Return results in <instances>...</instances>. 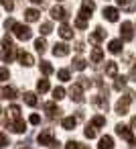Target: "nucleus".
<instances>
[{
  "instance_id": "nucleus-46",
  "label": "nucleus",
  "mask_w": 136,
  "mask_h": 149,
  "mask_svg": "<svg viewBox=\"0 0 136 149\" xmlns=\"http://www.w3.org/2000/svg\"><path fill=\"white\" fill-rule=\"evenodd\" d=\"M126 10H136V4H134V2H130V4H126Z\"/></svg>"
},
{
  "instance_id": "nucleus-21",
  "label": "nucleus",
  "mask_w": 136,
  "mask_h": 149,
  "mask_svg": "<svg viewBox=\"0 0 136 149\" xmlns=\"http://www.w3.org/2000/svg\"><path fill=\"white\" fill-rule=\"evenodd\" d=\"M75 123H77V120H75L73 116H65V118L61 120V127H63L65 131H71V129L75 127Z\"/></svg>"
},
{
  "instance_id": "nucleus-17",
  "label": "nucleus",
  "mask_w": 136,
  "mask_h": 149,
  "mask_svg": "<svg viewBox=\"0 0 136 149\" xmlns=\"http://www.w3.org/2000/svg\"><path fill=\"white\" fill-rule=\"evenodd\" d=\"M39 15H41V13H39L37 8H27V10H25V19H27L29 23H35V21H39Z\"/></svg>"
},
{
  "instance_id": "nucleus-5",
  "label": "nucleus",
  "mask_w": 136,
  "mask_h": 149,
  "mask_svg": "<svg viewBox=\"0 0 136 149\" xmlns=\"http://www.w3.org/2000/svg\"><path fill=\"white\" fill-rule=\"evenodd\" d=\"M95 10V2L93 0H83L81 2V13H79V17H83V19H91V13Z\"/></svg>"
},
{
  "instance_id": "nucleus-30",
  "label": "nucleus",
  "mask_w": 136,
  "mask_h": 149,
  "mask_svg": "<svg viewBox=\"0 0 136 149\" xmlns=\"http://www.w3.org/2000/svg\"><path fill=\"white\" fill-rule=\"evenodd\" d=\"M124 86H126V78L124 76H118L116 82H114V90H122Z\"/></svg>"
},
{
  "instance_id": "nucleus-36",
  "label": "nucleus",
  "mask_w": 136,
  "mask_h": 149,
  "mask_svg": "<svg viewBox=\"0 0 136 149\" xmlns=\"http://www.w3.org/2000/svg\"><path fill=\"white\" fill-rule=\"evenodd\" d=\"M8 78H10V72H8V68H2V70H0V82L4 84Z\"/></svg>"
},
{
  "instance_id": "nucleus-40",
  "label": "nucleus",
  "mask_w": 136,
  "mask_h": 149,
  "mask_svg": "<svg viewBox=\"0 0 136 149\" xmlns=\"http://www.w3.org/2000/svg\"><path fill=\"white\" fill-rule=\"evenodd\" d=\"M2 47H12V37L10 35H4L2 37Z\"/></svg>"
},
{
  "instance_id": "nucleus-14",
  "label": "nucleus",
  "mask_w": 136,
  "mask_h": 149,
  "mask_svg": "<svg viewBox=\"0 0 136 149\" xmlns=\"http://www.w3.org/2000/svg\"><path fill=\"white\" fill-rule=\"evenodd\" d=\"M104 37H106V31H104L102 27H98V29H95V33H91V35H89V43L98 45V43H100Z\"/></svg>"
},
{
  "instance_id": "nucleus-12",
  "label": "nucleus",
  "mask_w": 136,
  "mask_h": 149,
  "mask_svg": "<svg viewBox=\"0 0 136 149\" xmlns=\"http://www.w3.org/2000/svg\"><path fill=\"white\" fill-rule=\"evenodd\" d=\"M14 57V47H4L2 51H0V59H2L4 63H10Z\"/></svg>"
},
{
  "instance_id": "nucleus-33",
  "label": "nucleus",
  "mask_w": 136,
  "mask_h": 149,
  "mask_svg": "<svg viewBox=\"0 0 136 149\" xmlns=\"http://www.w3.org/2000/svg\"><path fill=\"white\" fill-rule=\"evenodd\" d=\"M6 112H10V116H12V118H19V116H21V108H19L16 104H12Z\"/></svg>"
},
{
  "instance_id": "nucleus-47",
  "label": "nucleus",
  "mask_w": 136,
  "mask_h": 149,
  "mask_svg": "<svg viewBox=\"0 0 136 149\" xmlns=\"http://www.w3.org/2000/svg\"><path fill=\"white\" fill-rule=\"evenodd\" d=\"M130 76H132V80H134V82H136V65H134V68H132V74H130Z\"/></svg>"
},
{
  "instance_id": "nucleus-32",
  "label": "nucleus",
  "mask_w": 136,
  "mask_h": 149,
  "mask_svg": "<svg viewBox=\"0 0 136 149\" xmlns=\"http://www.w3.org/2000/svg\"><path fill=\"white\" fill-rule=\"evenodd\" d=\"M91 125H93V127H104V125H106V116H102V114H98V116H93V120H91Z\"/></svg>"
},
{
  "instance_id": "nucleus-39",
  "label": "nucleus",
  "mask_w": 136,
  "mask_h": 149,
  "mask_svg": "<svg viewBox=\"0 0 136 149\" xmlns=\"http://www.w3.org/2000/svg\"><path fill=\"white\" fill-rule=\"evenodd\" d=\"M8 145V135H4V133H0V149H4Z\"/></svg>"
},
{
  "instance_id": "nucleus-31",
  "label": "nucleus",
  "mask_w": 136,
  "mask_h": 149,
  "mask_svg": "<svg viewBox=\"0 0 136 149\" xmlns=\"http://www.w3.org/2000/svg\"><path fill=\"white\" fill-rule=\"evenodd\" d=\"M53 98H55V100L65 98V88H61V86H59V88H55V90H53Z\"/></svg>"
},
{
  "instance_id": "nucleus-35",
  "label": "nucleus",
  "mask_w": 136,
  "mask_h": 149,
  "mask_svg": "<svg viewBox=\"0 0 136 149\" xmlns=\"http://www.w3.org/2000/svg\"><path fill=\"white\" fill-rule=\"evenodd\" d=\"M83 133H85V137H87V139H93V137H95V129H93V125H87Z\"/></svg>"
},
{
  "instance_id": "nucleus-34",
  "label": "nucleus",
  "mask_w": 136,
  "mask_h": 149,
  "mask_svg": "<svg viewBox=\"0 0 136 149\" xmlns=\"http://www.w3.org/2000/svg\"><path fill=\"white\" fill-rule=\"evenodd\" d=\"M75 27H77V29H85V27H87V19L77 17V19H75Z\"/></svg>"
},
{
  "instance_id": "nucleus-8",
  "label": "nucleus",
  "mask_w": 136,
  "mask_h": 149,
  "mask_svg": "<svg viewBox=\"0 0 136 149\" xmlns=\"http://www.w3.org/2000/svg\"><path fill=\"white\" fill-rule=\"evenodd\" d=\"M16 57H19L21 65H25V68H31V65L35 63L33 55H31V53H27V51H16Z\"/></svg>"
},
{
  "instance_id": "nucleus-2",
  "label": "nucleus",
  "mask_w": 136,
  "mask_h": 149,
  "mask_svg": "<svg viewBox=\"0 0 136 149\" xmlns=\"http://www.w3.org/2000/svg\"><path fill=\"white\" fill-rule=\"evenodd\" d=\"M132 100H134V92H132V90H128V92H126V96H124L122 100H118V104H116V112L124 116V114L128 112V106H130V102H132Z\"/></svg>"
},
{
  "instance_id": "nucleus-4",
  "label": "nucleus",
  "mask_w": 136,
  "mask_h": 149,
  "mask_svg": "<svg viewBox=\"0 0 136 149\" xmlns=\"http://www.w3.org/2000/svg\"><path fill=\"white\" fill-rule=\"evenodd\" d=\"M116 133H118L122 139H126V143H128L130 147H134V145H136V139H134L132 131H130L126 125H116Z\"/></svg>"
},
{
  "instance_id": "nucleus-10",
  "label": "nucleus",
  "mask_w": 136,
  "mask_h": 149,
  "mask_svg": "<svg viewBox=\"0 0 136 149\" xmlns=\"http://www.w3.org/2000/svg\"><path fill=\"white\" fill-rule=\"evenodd\" d=\"M51 17L55 19V21H67V10L65 8H61V6H53L51 8Z\"/></svg>"
},
{
  "instance_id": "nucleus-26",
  "label": "nucleus",
  "mask_w": 136,
  "mask_h": 149,
  "mask_svg": "<svg viewBox=\"0 0 136 149\" xmlns=\"http://www.w3.org/2000/svg\"><path fill=\"white\" fill-rule=\"evenodd\" d=\"M35 49H37V51H39V53H45V51H47V41H45V39H41V37H39V39H37V41H35Z\"/></svg>"
},
{
  "instance_id": "nucleus-18",
  "label": "nucleus",
  "mask_w": 136,
  "mask_h": 149,
  "mask_svg": "<svg viewBox=\"0 0 136 149\" xmlns=\"http://www.w3.org/2000/svg\"><path fill=\"white\" fill-rule=\"evenodd\" d=\"M59 35H61L63 39H73V31H71V27H69L67 23H63V25H61V29H59Z\"/></svg>"
},
{
  "instance_id": "nucleus-28",
  "label": "nucleus",
  "mask_w": 136,
  "mask_h": 149,
  "mask_svg": "<svg viewBox=\"0 0 136 149\" xmlns=\"http://www.w3.org/2000/svg\"><path fill=\"white\" fill-rule=\"evenodd\" d=\"M41 72H43L45 76H49V74H53V65H51L49 61H41Z\"/></svg>"
},
{
  "instance_id": "nucleus-29",
  "label": "nucleus",
  "mask_w": 136,
  "mask_h": 149,
  "mask_svg": "<svg viewBox=\"0 0 136 149\" xmlns=\"http://www.w3.org/2000/svg\"><path fill=\"white\" fill-rule=\"evenodd\" d=\"M57 76H59V80H61V82H69V80H71L69 70H59V72H57Z\"/></svg>"
},
{
  "instance_id": "nucleus-42",
  "label": "nucleus",
  "mask_w": 136,
  "mask_h": 149,
  "mask_svg": "<svg viewBox=\"0 0 136 149\" xmlns=\"http://www.w3.org/2000/svg\"><path fill=\"white\" fill-rule=\"evenodd\" d=\"M81 147V143H77V141H67V149H79Z\"/></svg>"
},
{
  "instance_id": "nucleus-7",
  "label": "nucleus",
  "mask_w": 136,
  "mask_h": 149,
  "mask_svg": "<svg viewBox=\"0 0 136 149\" xmlns=\"http://www.w3.org/2000/svg\"><path fill=\"white\" fill-rule=\"evenodd\" d=\"M134 27H132V23H122V29H120V33H122V39L124 41H132L134 39V31H132Z\"/></svg>"
},
{
  "instance_id": "nucleus-6",
  "label": "nucleus",
  "mask_w": 136,
  "mask_h": 149,
  "mask_svg": "<svg viewBox=\"0 0 136 149\" xmlns=\"http://www.w3.org/2000/svg\"><path fill=\"white\" fill-rule=\"evenodd\" d=\"M6 127H8L10 131H14V133H25V131H27V123L21 120V116L14 118V123H12V120H6Z\"/></svg>"
},
{
  "instance_id": "nucleus-25",
  "label": "nucleus",
  "mask_w": 136,
  "mask_h": 149,
  "mask_svg": "<svg viewBox=\"0 0 136 149\" xmlns=\"http://www.w3.org/2000/svg\"><path fill=\"white\" fill-rule=\"evenodd\" d=\"M102 57H104V51H102L100 47H95V49L91 51V63H100Z\"/></svg>"
},
{
  "instance_id": "nucleus-19",
  "label": "nucleus",
  "mask_w": 136,
  "mask_h": 149,
  "mask_svg": "<svg viewBox=\"0 0 136 149\" xmlns=\"http://www.w3.org/2000/svg\"><path fill=\"white\" fill-rule=\"evenodd\" d=\"M108 49L114 53V55H118V53H122V41L120 39H114V41H110V45H108Z\"/></svg>"
},
{
  "instance_id": "nucleus-1",
  "label": "nucleus",
  "mask_w": 136,
  "mask_h": 149,
  "mask_svg": "<svg viewBox=\"0 0 136 149\" xmlns=\"http://www.w3.org/2000/svg\"><path fill=\"white\" fill-rule=\"evenodd\" d=\"M39 143L41 145H45V147H51V149H57L59 147V141L53 137V131L51 129H47V131H43V133H39Z\"/></svg>"
},
{
  "instance_id": "nucleus-41",
  "label": "nucleus",
  "mask_w": 136,
  "mask_h": 149,
  "mask_svg": "<svg viewBox=\"0 0 136 149\" xmlns=\"http://www.w3.org/2000/svg\"><path fill=\"white\" fill-rule=\"evenodd\" d=\"M79 86H81V88H89V86H91V82H89L87 78H83V76H81V78H79Z\"/></svg>"
},
{
  "instance_id": "nucleus-37",
  "label": "nucleus",
  "mask_w": 136,
  "mask_h": 149,
  "mask_svg": "<svg viewBox=\"0 0 136 149\" xmlns=\"http://www.w3.org/2000/svg\"><path fill=\"white\" fill-rule=\"evenodd\" d=\"M51 31H53L51 23H43V25H41V35H49Z\"/></svg>"
},
{
  "instance_id": "nucleus-9",
  "label": "nucleus",
  "mask_w": 136,
  "mask_h": 149,
  "mask_svg": "<svg viewBox=\"0 0 136 149\" xmlns=\"http://www.w3.org/2000/svg\"><path fill=\"white\" fill-rule=\"evenodd\" d=\"M69 98H71L73 102H83V88H81L79 84H75V86L69 90Z\"/></svg>"
},
{
  "instance_id": "nucleus-3",
  "label": "nucleus",
  "mask_w": 136,
  "mask_h": 149,
  "mask_svg": "<svg viewBox=\"0 0 136 149\" xmlns=\"http://www.w3.org/2000/svg\"><path fill=\"white\" fill-rule=\"evenodd\" d=\"M12 31H14V37L21 39V41H29V39L33 37V31H31L27 25H19V23H14Z\"/></svg>"
},
{
  "instance_id": "nucleus-49",
  "label": "nucleus",
  "mask_w": 136,
  "mask_h": 149,
  "mask_svg": "<svg viewBox=\"0 0 136 149\" xmlns=\"http://www.w3.org/2000/svg\"><path fill=\"white\" fill-rule=\"evenodd\" d=\"M132 129H136V116L132 118Z\"/></svg>"
},
{
  "instance_id": "nucleus-43",
  "label": "nucleus",
  "mask_w": 136,
  "mask_h": 149,
  "mask_svg": "<svg viewBox=\"0 0 136 149\" xmlns=\"http://www.w3.org/2000/svg\"><path fill=\"white\" fill-rule=\"evenodd\" d=\"M12 27H14V21H12V19H6V21H4V29L8 31V29H12Z\"/></svg>"
},
{
  "instance_id": "nucleus-20",
  "label": "nucleus",
  "mask_w": 136,
  "mask_h": 149,
  "mask_svg": "<svg viewBox=\"0 0 136 149\" xmlns=\"http://www.w3.org/2000/svg\"><path fill=\"white\" fill-rule=\"evenodd\" d=\"M45 110H47V114H49V116H59V112H61V110L57 108V104H55V102H47V104H45Z\"/></svg>"
},
{
  "instance_id": "nucleus-50",
  "label": "nucleus",
  "mask_w": 136,
  "mask_h": 149,
  "mask_svg": "<svg viewBox=\"0 0 136 149\" xmlns=\"http://www.w3.org/2000/svg\"><path fill=\"white\" fill-rule=\"evenodd\" d=\"M124 2H126V0H118V4H124Z\"/></svg>"
},
{
  "instance_id": "nucleus-13",
  "label": "nucleus",
  "mask_w": 136,
  "mask_h": 149,
  "mask_svg": "<svg viewBox=\"0 0 136 149\" xmlns=\"http://www.w3.org/2000/svg\"><path fill=\"white\" fill-rule=\"evenodd\" d=\"M118 15H120V13H118L116 8H112V6L104 8V19L110 21V23H116V21H118Z\"/></svg>"
},
{
  "instance_id": "nucleus-45",
  "label": "nucleus",
  "mask_w": 136,
  "mask_h": 149,
  "mask_svg": "<svg viewBox=\"0 0 136 149\" xmlns=\"http://www.w3.org/2000/svg\"><path fill=\"white\" fill-rule=\"evenodd\" d=\"M83 49H85V47H83V43H75V51H77V53H81Z\"/></svg>"
},
{
  "instance_id": "nucleus-48",
  "label": "nucleus",
  "mask_w": 136,
  "mask_h": 149,
  "mask_svg": "<svg viewBox=\"0 0 136 149\" xmlns=\"http://www.w3.org/2000/svg\"><path fill=\"white\" fill-rule=\"evenodd\" d=\"M31 2H35V4H41V6H43V0H31Z\"/></svg>"
},
{
  "instance_id": "nucleus-44",
  "label": "nucleus",
  "mask_w": 136,
  "mask_h": 149,
  "mask_svg": "<svg viewBox=\"0 0 136 149\" xmlns=\"http://www.w3.org/2000/svg\"><path fill=\"white\" fill-rule=\"evenodd\" d=\"M29 120H31L33 125H39V123H41V116H39V114H31V118H29Z\"/></svg>"
},
{
  "instance_id": "nucleus-22",
  "label": "nucleus",
  "mask_w": 136,
  "mask_h": 149,
  "mask_svg": "<svg viewBox=\"0 0 136 149\" xmlns=\"http://www.w3.org/2000/svg\"><path fill=\"white\" fill-rule=\"evenodd\" d=\"M0 94H2L0 98H6V100H12L16 92H14V88H10V86H4V88H2V92H0Z\"/></svg>"
},
{
  "instance_id": "nucleus-38",
  "label": "nucleus",
  "mask_w": 136,
  "mask_h": 149,
  "mask_svg": "<svg viewBox=\"0 0 136 149\" xmlns=\"http://www.w3.org/2000/svg\"><path fill=\"white\" fill-rule=\"evenodd\" d=\"M0 4H2L6 10H12V8H14V2H12V0H0Z\"/></svg>"
},
{
  "instance_id": "nucleus-24",
  "label": "nucleus",
  "mask_w": 136,
  "mask_h": 149,
  "mask_svg": "<svg viewBox=\"0 0 136 149\" xmlns=\"http://www.w3.org/2000/svg\"><path fill=\"white\" fill-rule=\"evenodd\" d=\"M25 102L29 104V106H37V94L35 92H25Z\"/></svg>"
},
{
  "instance_id": "nucleus-16",
  "label": "nucleus",
  "mask_w": 136,
  "mask_h": 149,
  "mask_svg": "<svg viewBox=\"0 0 136 149\" xmlns=\"http://www.w3.org/2000/svg\"><path fill=\"white\" fill-rule=\"evenodd\" d=\"M106 76H110V78L118 76V63L116 61H106Z\"/></svg>"
},
{
  "instance_id": "nucleus-23",
  "label": "nucleus",
  "mask_w": 136,
  "mask_h": 149,
  "mask_svg": "<svg viewBox=\"0 0 136 149\" xmlns=\"http://www.w3.org/2000/svg\"><path fill=\"white\" fill-rule=\"evenodd\" d=\"M85 65H87V61H85L83 57H75V59H73V70L83 72V70H85Z\"/></svg>"
},
{
  "instance_id": "nucleus-27",
  "label": "nucleus",
  "mask_w": 136,
  "mask_h": 149,
  "mask_svg": "<svg viewBox=\"0 0 136 149\" xmlns=\"http://www.w3.org/2000/svg\"><path fill=\"white\" fill-rule=\"evenodd\" d=\"M37 90H39L41 94H43V92H47V90H49V80H45V78H43V80H39V82H37Z\"/></svg>"
},
{
  "instance_id": "nucleus-11",
  "label": "nucleus",
  "mask_w": 136,
  "mask_h": 149,
  "mask_svg": "<svg viewBox=\"0 0 136 149\" xmlns=\"http://www.w3.org/2000/svg\"><path fill=\"white\" fill-rule=\"evenodd\" d=\"M53 55H55V57H65V55H69V47H67L65 43H55Z\"/></svg>"
},
{
  "instance_id": "nucleus-15",
  "label": "nucleus",
  "mask_w": 136,
  "mask_h": 149,
  "mask_svg": "<svg viewBox=\"0 0 136 149\" xmlns=\"http://www.w3.org/2000/svg\"><path fill=\"white\" fill-rule=\"evenodd\" d=\"M98 149H114V139H112L110 135H104V137L100 139Z\"/></svg>"
}]
</instances>
